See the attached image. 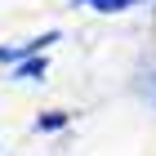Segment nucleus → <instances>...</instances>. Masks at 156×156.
Wrapping results in <instances>:
<instances>
[{"label":"nucleus","instance_id":"1","mask_svg":"<svg viewBox=\"0 0 156 156\" xmlns=\"http://www.w3.org/2000/svg\"><path fill=\"white\" fill-rule=\"evenodd\" d=\"M98 9H125V0H94Z\"/></svg>","mask_w":156,"mask_h":156}]
</instances>
